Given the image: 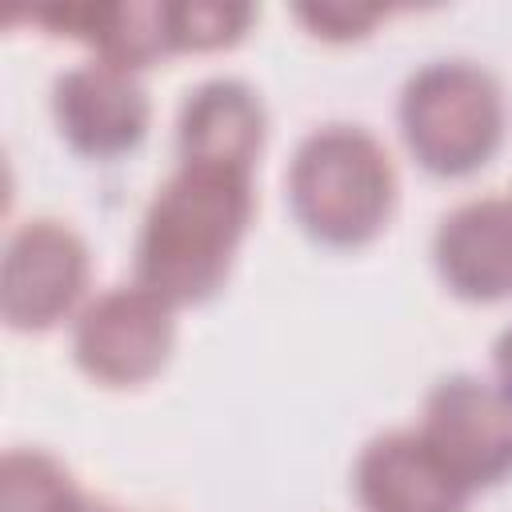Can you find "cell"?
I'll return each mask as SVG.
<instances>
[{
  "mask_svg": "<svg viewBox=\"0 0 512 512\" xmlns=\"http://www.w3.org/2000/svg\"><path fill=\"white\" fill-rule=\"evenodd\" d=\"M252 220V172L180 164L148 204L136 272L148 292L176 304L208 300L236 260Z\"/></svg>",
  "mask_w": 512,
  "mask_h": 512,
  "instance_id": "cell-1",
  "label": "cell"
},
{
  "mask_svg": "<svg viewBox=\"0 0 512 512\" xmlns=\"http://www.w3.org/2000/svg\"><path fill=\"white\" fill-rule=\"evenodd\" d=\"M288 200L300 228L332 248L380 236L396 204V172L376 136L348 124L316 128L288 168Z\"/></svg>",
  "mask_w": 512,
  "mask_h": 512,
  "instance_id": "cell-2",
  "label": "cell"
},
{
  "mask_svg": "<svg viewBox=\"0 0 512 512\" xmlns=\"http://www.w3.org/2000/svg\"><path fill=\"white\" fill-rule=\"evenodd\" d=\"M400 132L428 172L468 176L484 168L504 140L500 84L464 60L428 64L400 96Z\"/></svg>",
  "mask_w": 512,
  "mask_h": 512,
  "instance_id": "cell-3",
  "label": "cell"
},
{
  "mask_svg": "<svg viewBox=\"0 0 512 512\" xmlns=\"http://www.w3.org/2000/svg\"><path fill=\"white\" fill-rule=\"evenodd\" d=\"M420 440L464 492L492 488L512 476V400L500 384L452 376L432 388Z\"/></svg>",
  "mask_w": 512,
  "mask_h": 512,
  "instance_id": "cell-4",
  "label": "cell"
},
{
  "mask_svg": "<svg viewBox=\"0 0 512 512\" xmlns=\"http://www.w3.org/2000/svg\"><path fill=\"white\" fill-rule=\"evenodd\" d=\"M172 340V304L144 284H132L96 296L80 312L72 332V356L92 380L108 388H136L168 364Z\"/></svg>",
  "mask_w": 512,
  "mask_h": 512,
  "instance_id": "cell-5",
  "label": "cell"
},
{
  "mask_svg": "<svg viewBox=\"0 0 512 512\" xmlns=\"http://www.w3.org/2000/svg\"><path fill=\"white\" fill-rule=\"evenodd\" d=\"M88 284L84 240L56 220H28L12 232L0 268V312L16 332L60 324Z\"/></svg>",
  "mask_w": 512,
  "mask_h": 512,
  "instance_id": "cell-6",
  "label": "cell"
},
{
  "mask_svg": "<svg viewBox=\"0 0 512 512\" xmlns=\"http://www.w3.org/2000/svg\"><path fill=\"white\" fill-rule=\"evenodd\" d=\"M52 112L60 136L84 156L132 152L148 132V96L140 80L112 64H80L56 80Z\"/></svg>",
  "mask_w": 512,
  "mask_h": 512,
  "instance_id": "cell-7",
  "label": "cell"
},
{
  "mask_svg": "<svg viewBox=\"0 0 512 512\" xmlns=\"http://www.w3.org/2000/svg\"><path fill=\"white\" fill-rule=\"evenodd\" d=\"M436 272L460 300H512V200H472L444 216Z\"/></svg>",
  "mask_w": 512,
  "mask_h": 512,
  "instance_id": "cell-8",
  "label": "cell"
},
{
  "mask_svg": "<svg viewBox=\"0 0 512 512\" xmlns=\"http://www.w3.org/2000/svg\"><path fill=\"white\" fill-rule=\"evenodd\" d=\"M356 500L364 512H464L468 492L420 432H388L356 460Z\"/></svg>",
  "mask_w": 512,
  "mask_h": 512,
  "instance_id": "cell-9",
  "label": "cell"
},
{
  "mask_svg": "<svg viewBox=\"0 0 512 512\" xmlns=\"http://www.w3.org/2000/svg\"><path fill=\"white\" fill-rule=\"evenodd\" d=\"M264 148V108L240 80L200 84L180 112V164L252 172Z\"/></svg>",
  "mask_w": 512,
  "mask_h": 512,
  "instance_id": "cell-10",
  "label": "cell"
},
{
  "mask_svg": "<svg viewBox=\"0 0 512 512\" xmlns=\"http://www.w3.org/2000/svg\"><path fill=\"white\" fill-rule=\"evenodd\" d=\"M36 20L52 24L60 36L84 40L100 64L136 72L160 60L168 48V16L164 4H68L44 8Z\"/></svg>",
  "mask_w": 512,
  "mask_h": 512,
  "instance_id": "cell-11",
  "label": "cell"
},
{
  "mask_svg": "<svg viewBox=\"0 0 512 512\" xmlns=\"http://www.w3.org/2000/svg\"><path fill=\"white\" fill-rule=\"evenodd\" d=\"M84 496L44 452H8L0 464V512H76Z\"/></svg>",
  "mask_w": 512,
  "mask_h": 512,
  "instance_id": "cell-12",
  "label": "cell"
},
{
  "mask_svg": "<svg viewBox=\"0 0 512 512\" xmlns=\"http://www.w3.org/2000/svg\"><path fill=\"white\" fill-rule=\"evenodd\" d=\"M164 16H168V48L172 52H212V48H228L244 36L252 8L220 4V0H192V4H164Z\"/></svg>",
  "mask_w": 512,
  "mask_h": 512,
  "instance_id": "cell-13",
  "label": "cell"
},
{
  "mask_svg": "<svg viewBox=\"0 0 512 512\" xmlns=\"http://www.w3.org/2000/svg\"><path fill=\"white\" fill-rule=\"evenodd\" d=\"M296 16L324 40H352V36H364L380 16L384 8H360V4H308V8H296Z\"/></svg>",
  "mask_w": 512,
  "mask_h": 512,
  "instance_id": "cell-14",
  "label": "cell"
},
{
  "mask_svg": "<svg viewBox=\"0 0 512 512\" xmlns=\"http://www.w3.org/2000/svg\"><path fill=\"white\" fill-rule=\"evenodd\" d=\"M496 372H500V392L512 400V328L496 340Z\"/></svg>",
  "mask_w": 512,
  "mask_h": 512,
  "instance_id": "cell-15",
  "label": "cell"
},
{
  "mask_svg": "<svg viewBox=\"0 0 512 512\" xmlns=\"http://www.w3.org/2000/svg\"><path fill=\"white\" fill-rule=\"evenodd\" d=\"M76 512H116V508H112V504H104V500H92V496H84V504H80Z\"/></svg>",
  "mask_w": 512,
  "mask_h": 512,
  "instance_id": "cell-16",
  "label": "cell"
}]
</instances>
